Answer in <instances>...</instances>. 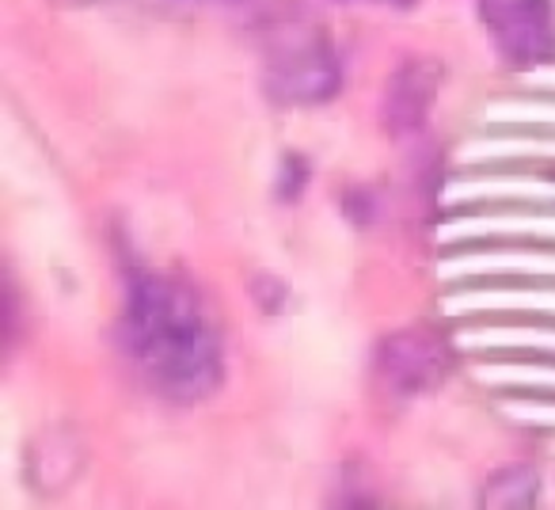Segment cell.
Instances as JSON below:
<instances>
[{"label": "cell", "instance_id": "cell-5", "mask_svg": "<svg viewBox=\"0 0 555 510\" xmlns=\"http://www.w3.org/2000/svg\"><path fill=\"white\" fill-rule=\"evenodd\" d=\"M438 88H441V65L434 58H408L385 85V100H380V123H385V130L392 138L415 133L430 118Z\"/></svg>", "mask_w": 555, "mask_h": 510}, {"label": "cell", "instance_id": "cell-7", "mask_svg": "<svg viewBox=\"0 0 555 510\" xmlns=\"http://www.w3.org/2000/svg\"><path fill=\"white\" fill-rule=\"evenodd\" d=\"M339 4H380V9H396V12H408V9H415L418 0H339Z\"/></svg>", "mask_w": 555, "mask_h": 510}, {"label": "cell", "instance_id": "cell-4", "mask_svg": "<svg viewBox=\"0 0 555 510\" xmlns=\"http://www.w3.org/2000/svg\"><path fill=\"white\" fill-rule=\"evenodd\" d=\"M373 370H377V381L385 385L388 396L411 400V396L434 393L446 381L449 350L438 335L411 328V332H396L380 343Z\"/></svg>", "mask_w": 555, "mask_h": 510}, {"label": "cell", "instance_id": "cell-1", "mask_svg": "<svg viewBox=\"0 0 555 510\" xmlns=\"http://www.w3.org/2000/svg\"><path fill=\"white\" fill-rule=\"evenodd\" d=\"M118 340L138 378L164 400L194 404L221 385V335L183 279L130 267Z\"/></svg>", "mask_w": 555, "mask_h": 510}, {"label": "cell", "instance_id": "cell-3", "mask_svg": "<svg viewBox=\"0 0 555 510\" xmlns=\"http://www.w3.org/2000/svg\"><path fill=\"white\" fill-rule=\"evenodd\" d=\"M476 12L506 62L537 65L555 54V0H476Z\"/></svg>", "mask_w": 555, "mask_h": 510}, {"label": "cell", "instance_id": "cell-6", "mask_svg": "<svg viewBox=\"0 0 555 510\" xmlns=\"http://www.w3.org/2000/svg\"><path fill=\"white\" fill-rule=\"evenodd\" d=\"M540 492V480L529 464H509L499 476L487 480L483 487V507H532Z\"/></svg>", "mask_w": 555, "mask_h": 510}, {"label": "cell", "instance_id": "cell-2", "mask_svg": "<svg viewBox=\"0 0 555 510\" xmlns=\"http://www.w3.org/2000/svg\"><path fill=\"white\" fill-rule=\"evenodd\" d=\"M267 95L286 107L305 103H327L343 85L339 58L324 42V35L305 24L274 31L267 47V69H262Z\"/></svg>", "mask_w": 555, "mask_h": 510}]
</instances>
